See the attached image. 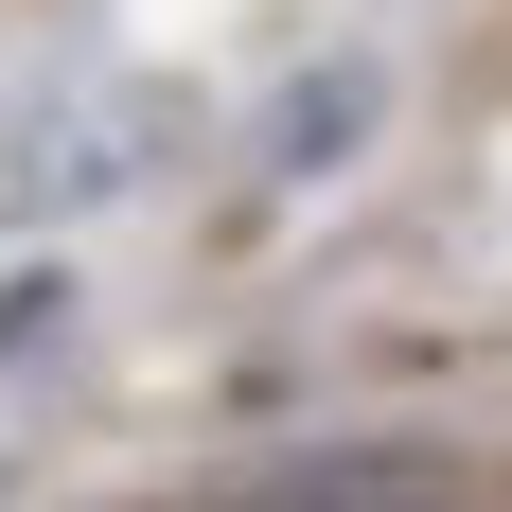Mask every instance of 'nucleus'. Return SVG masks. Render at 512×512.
<instances>
[{
  "instance_id": "nucleus-1",
  "label": "nucleus",
  "mask_w": 512,
  "mask_h": 512,
  "mask_svg": "<svg viewBox=\"0 0 512 512\" xmlns=\"http://www.w3.org/2000/svg\"><path fill=\"white\" fill-rule=\"evenodd\" d=\"M177 124H195V106H177V89H106L89 124H71V142H53L36 177H18V230H36V212H106V195H142V177H159V142H177Z\"/></svg>"
},
{
  "instance_id": "nucleus-2",
  "label": "nucleus",
  "mask_w": 512,
  "mask_h": 512,
  "mask_svg": "<svg viewBox=\"0 0 512 512\" xmlns=\"http://www.w3.org/2000/svg\"><path fill=\"white\" fill-rule=\"evenodd\" d=\"M230 512H477V495L424 460V442H336V460H283V477H248Z\"/></svg>"
},
{
  "instance_id": "nucleus-3",
  "label": "nucleus",
  "mask_w": 512,
  "mask_h": 512,
  "mask_svg": "<svg viewBox=\"0 0 512 512\" xmlns=\"http://www.w3.org/2000/svg\"><path fill=\"white\" fill-rule=\"evenodd\" d=\"M354 142H371V71H318V89H283V124H265V195L336 177Z\"/></svg>"
},
{
  "instance_id": "nucleus-4",
  "label": "nucleus",
  "mask_w": 512,
  "mask_h": 512,
  "mask_svg": "<svg viewBox=\"0 0 512 512\" xmlns=\"http://www.w3.org/2000/svg\"><path fill=\"white\" fill-rule=\"evenodd\" d=\"M53 301H71L53 265H36V283H0V354H18V336H53Z\"/></svg>"
}]
</instances>
